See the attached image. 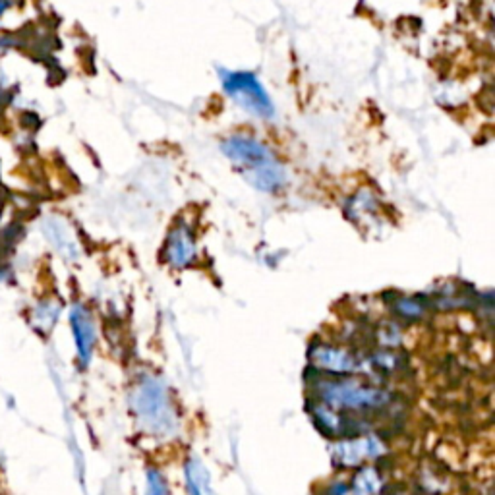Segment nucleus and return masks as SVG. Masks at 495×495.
Instances as JSON below:
<instances>
[{
  "mask_svg": "<svg viewBox=\"0 0 495 495\" xmlns=\"http://www.w3.org/2000/svg\"><path fill=\"white\" fill-rule=\"evenodd\" d=\"M221 149L244 173L246 180L261 192H277L287 182L285 167L261 141L248 136L226 138Z\"/></svg>",
  "mask_w": 495,
  "mask_h": 495,
  "instance_id": "1",
  "label": "nucleus"
},
{
  "mask_svg": "<svg viewBox=\"0 0 495 495\" xmlns=\"http://www.w3.org/2000/svg\"><path fill=\"white\" fill-rule=\"evenodd\" d=\"M132 409L140 426L153 435H173L178 428L169 393L159 379L145 377L132 395Z\"/></svg>",
  "mask_w": 495,
  "mask_h": 495,
  "instance_id": "2",
  "label": "nucleus"
},
{
  "mask_svg": "<svg viewBox=\"0 0 495 495\" xmlns=\"http://www.w3.org/2000/svg\"><path fill=\"white\" fill-rule=\"evenodd\" d=\"M219 74H221L226 95L244 110L256 114L259 119H271L275 114L269 95L265 93V89L256 75L250 72H226V70H219Z\"/></svg>",
  "mask_w": 495,
  "mask_h": 495,
  "instance_id": "3",
  "label": "nucleus"
},
{
  "mask_svg": "<svg viewBox=\"0 0 495 495\" xmlns=\"http://www.w3.org/2000/svg\"><path fill=\"white\" fill-rule=\"evenodd\" d=\"M323 400L335 409L364 412V410L383 407L389 400V395L381 389L345 379V381L323 383Z\"/></svg>",
  "mask_w": 495,
  "mask_h": 495,
  "instance_id": "4",
  "label": "nucleus"
},
{
  "mask_svg": "<svg viewBox=\"0 0 495 495\" xmlns=\"http://www.w3.org/2000/svg\"><path fill=\"white\" fill-rule=\"evenodd\" d=\"M162 256L167 259V263L176 267V269H182V267L192 265V261L195 259V242L190 226H174L173 230H171V234H169V238H167Z\"/></svg>",
  "mask_w": 495,
  "mask_h": 495,
  "instance_id": "5",
  "label": "nucleus"
},
{
  "mask_svg": "<svg viewBox=\"0 0 495 495\" xmlns=\"http://www.w3.org/2000/svg\"><path fill=\"white\" fill-rule=\"evenodd\" d=\"M381 451H383V445L379 443V439L356 435L352 439L337 443L333 457L341 466H354L366 459H376L377 455H381Z\"/></svg>",
  "mask_w": 495,
  "mask_h": 495,
  "instance_id": "6",
  "label": "nucleus"
},
{
  "mask_svg": "<svg viewBox=\"0 0 495 495\" xmlns=\"http://www.w3.org/2000/svg\"><path fill=\"white\" fill-rule=\"evenodd\" d=\"M70 323H72V329H74L80 360H82V364H87L89 358H91V352H93V345H95V327H93L86 308H82V306H74L72 315H70Z\"/></svg>",
  "mask_w": 495,
  "mask_h": 495,
  "instance_id": "7",
  "label": "nucleus"
},
{
  "mask_svg": "<svg viewBox=\"0 0 495 495\" xmlns=\"http://www.w3.org/2000/svg\"><path fill=\"white\" fill-rule=\"evenodd\" d=\"M310 360H312L315 367H322V370L333 372V374L352 372L356 367V360L348 354V352L341 350V348H335V346H327V345L312 346V350H310Z\"/></svg>",
  "mask_w": 495,
  "mask_h": 495,
  "instance_id": "8",
  "label": "nucleus"
},
{
  "mask_svg": "<svg viewBox=\"0 0 495 495\" xmlns=\"http://www.w3.org/2000/svg\"><path fill=\"white\" fill-rule=\"evenodd\" d=\"M184 474H186L190 495H215L211 490V484H209V474L200 461L190 459L186 468H184Z\"/></svg>",
  "mask_w": 495,
  "mask_h": 495,
  "instance_id": "9",
  "label": "nucleus"
},
{
  "mask_svg": "<svg viewBox=\"0 0 495 495\" xmlns=\"http://www.w3.org/2000/svg\"><path fill=\"white\" fill-rule=\"evenodd\" d=\"M381 487V478L376 468H362L354 476L352 495H376Z\"/></svg>",
  "mask_w": 495,
  "mask_h": 495,
  "instance_id": "10",
  "label": "nucleus"
},
{
  "mask_svg": "<svg viewBox=\"0 0 495 495\" xmlns=\"http://www.w3.org/2000/svg\"><path fill=\"white\" fill-rule=\"evenodd\" d=\"M397 312L402 315V317H409V319H418L422 313H424V302H420L418 298L414 300H402L397 302Z\"/></svg>",
  "mask_w": 495,
  "mask_h": 495,
  "instance_id": "11",
  "label": "nucleus"
},
{
  "mask_svg": "<svg viewBox=\"0 0 495 495\" xmlns=\"http://www.w3.org/2000/svg\"><path fill=\"white\" fill-rule=\"evenodd\" d=\"M147 495H169V487H167L165 478L155 468L147 470Z\"/></svg>",
  "mask_w": 495,
  "mask_h": 495,
  "instance_id": "12",
  "label": "nucleus"
}]
</instances>
